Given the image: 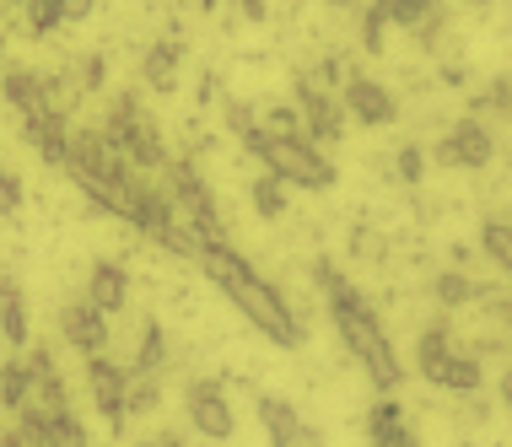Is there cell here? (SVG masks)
<instances>
[{
    "label": "cell",
    "mask_w": 512,
    "mask_h": 447,
    "mask_svg": "<svg viewBox=\"0 0 512 447\" xmlns=\"http://www.w3.org/2000/svg\"><path fill=\"white\" fill-rule=\"evenodd\" d=\"M313 275H318V286H324V302H329V313H335V329H340L345 351L362 361L367 377L383 388V394H394V388L405 383V367H399V351H394L389 334H383L378 313H372L367 297H362L351 281H345V275H340L329 259H318Z\"/></svg>",
    "instance_id": "cell-1"
},
{
    "label": "cell",
    "mask_w": 512,
    "mask_h": 447,
    "mask_svg": "<svg viewBox=\"0 0 512 447\" xmlns=\"http://www.w3.org/2000/svg\"><path fill=\"white\" fill-rule=\"evenodd\" d=\"M200 270L211 275V286H221V297H227L238 313L265 334L270 345H281V351H297L302 345V329H297V313L286 307V297L275 291L270 281H259L254 270H248L243 254H232V243L221 248H200Z\"/></svg>",
    "instance_id": "cell-2"
},
{
    "label": "cell",
    "mask_w": 512,
    "mask_h": 447,
    "mask_svg": "<svg viewBox=\"0 0 512 447\" xmlns=\"http://www.w3.org/2000/svg\"><path fill=\"white\" fill-rule=\"evenodd\" d=\"M243 146L254 151V157L265 162V173H275L281 184H297V189H329L335 184V162H329L308 135H270L265 124H248Z\"/></svg>",
    "instance_id": "cell-3"
},
{
    "label": "cell",
    "mask_w": 512,
    "mask_h": 447,
    "mask_svg": "<svg viewBox=\"0 0 512 447\" xmlns=\"http://www.w3.org/2000/svg\"><path fill=\"white\" fill-rule=\"evenodd\" d=\"M108 141L119 146L124 162L135 167H168V146H162V135L151 130V119L141 114V103H135V92L114 97V108H108Z\"/></svg>",
    "instance_id": "cell-4"
},
{
    "label": "cell",
    "mask_w": 512,
    "mask_h": 447,
    "mask_svg": "<svg viewBox=\"0 0 512 447\" xmlns=\"http://www.w3.org/2000/svg\"><path fill=\"white\" fill-rule=\"evenodd\" d=\"M168 173H173V211L200 232L205 248H221V243H227V227H221V216H216L211 184L200 178V167L178 157V162H168Z\"/></svg>",
    "instance_id": "cell-5"
},
{
    "label": "cell",
    "mask_w": 512,
    "mask_h": 447,
    "mask_svg": "<svg viewBox=\"0 0 512 447\" xmlns=\"http://www.w3.org/2000/svg\"><path fill=\"white\" fill-rule=\"evenodd\" d=\"M421 372H426V383L453 388V394H475V388H480V361L453 351L448 324H432L421 334Z\"/></svg>",
    "instance_id": "cell-6"
},
{
    "label": "cell",
    "mask_w": 512,
    "mask_h": 447,
    "mask_svg": "<svg viewBox=\"0 0 512 447\" xmlns=\"http://www.w3.org/2000/svg\"><path fill=\"white\" fill-rule=\"evenodd\" d=\"M297 119H302V130H308L313 146H335L345 135V108L335 97H324V87H318L308 71L297 76Z\"/></svg>",
    "instance_id": "cell-7"
},
{
    "label": "cell",
    "mask_w": 512,
    "mask_h": 447,
    "mask_svg": "<svg viewBox=\"0 0 512 447\" xmlns=\"http://www.w3.org/2000/svg\"><path fill=\"white\" fill-rule=\"evenodd\" d=\"M87 388H92V399H98L108 431H124V415H130V372L114 367V361L98 351V356H87Z\"/></svg>",
    "instance_id": "cell-8"
},
{
    "label": "cell",
    "mask_w": 512,
    "mask_h": 447,
    "mask_svg": "<svg viewBox=\"0 0 512 447\" xmlns=\"http://www.w3.org/2000/svg\"><path fill=\"white\" fill-rule=\"evenodd\" d=\"M340 108H345L356 124H367V130L394 124V114H399L394 92L383 87V81H372V76H351V81H345V87H340Z\"/></svg>",
    "instance_id": "cell-9"
},
{
    "label": "cell",
    "mask_w": 512,
    "mask_h": 447,
    "mask_svg": "<svg viewBox=\"0 0 512 447\" xmlns=\"http://www.w3.org/2000/svg\"><path fill=\"white\" fill-rule=\"evenodd\" d=\"M0 92H6V103L22 114V124H33V119H44L49 114V81L38 76V71H27V65H6L0 71Z\"/></svg>",
    "instance_id": "cell-10"
},
{
    "label": "cell",
    "mask_w": 512,
    "mask_h": 447,
    "mask_svg": "<svg viewBox=\"0 0 512 447\" xmlns=\"http://www.w3.org/2000/svg\"><path fill=\"white\" fill-rule=\"evenodd\" d=\"M491 135L480 130V119H464V124H453L448 135L437 141V162L442 167H486L491 162Z\"/></svg>",
    "instance_id": "cell-11"
},
{
    "label": "cell",
    "mask_w": 512,
    "mask_h": 447,
    "mask_svg": "<svg viewBox=\"0 0 512 447\" xmlns=\"http://www.w3.org/2000/svg\"><path fill=\"white\" fill-rule=\"evenodd\" d=\"M189 421H195L200 437H211V442H227L232 437V404L227 394H221V383H195L189 388Z\"/></svg>",
    "instance_id": "cell-12"
},
{
    "label": "cell",
    "mask_w": 512,
    "mask_h": 447,
    "mask_svg": "<svg viewBox=\"0 0 512 447\" xmlns=\"http://www.w3.org/2000/svg\"><path fill=\"white\" fill-rule=\"evenodd\" d=\"M60 329H65V340H71L81 356H98L108 345V313H103V307H92V302H71V307H65Z\"/></svg>",
    "instance_id": "cell-13"
},
{
    "label": "cell",
    "mask_w": 512,
    "mask_h": 447,
    "mask_svg": "<svg viewBox=\"0 0 512 447\" xmlns=\"http://www.w3.org/2000/svg\"><path fill=\"white\" fill-rule=\"evenodd\" d=\"M259 426H265V437H270V447H302V442H318V437H308L302 431V415L292 410L286 399H275V394H259Z\"/></svg>",
    "instance_id": "cell-14"
},
{
    "label": "cell",
    "mask_w": 512,
    "mask_h": 447,
    "mask_svg": "<svg viewBox=\"0 0 512 447\" xmlns=\"http://www.w3.org/2000/svg\"><path fill=\"white\" fill-rule=\"evenodd\" d=\"M178 65H184V49H178L173 38H162V44H151L141 54V81L157 97H173L178 92Z\"/></svg>",
    "instance_id": "cell-15"
},
{
    "label": "cell",
    "mask_w": 512,
    "mask_h": 447,
    "mask_svg": "<svg viewBox=\"0 0 512 447\" xmlns=\"http://www.w3.org/2000/svg\"><path fill=\"white\" fill-rule=\"evenodd\" d=\"M22 135L38 146V157H44L49 167H65V157H71V130H65V114H60V108H49L44 119L22 124Z\"/></svg>",
    "instance_id": "cell-16"
},
{
    "label": "cell",
    "mask_w": 512,
    "mask_h": 447,
    "mask_svg": "<svg viewBox=\"0 0 512 447\" xmlns=\"http://www.w3.org/2000/svg\"><path fill=\"white\" fill-rule=\"evenodd\" d=\"M173 216H178V211H173L168 194H157V189H130V227L146 232L151 243H157V237L173 227Z\"/></svg>",
    "instance_id": "cell-17"
},
{
    "label": "cell",
    "mask_w": 512,
    "mask_h": 447,
    "mask_svg": "<svg viewBox=\"0 0 512 447\" xmlns=\"http://www.w3.org/2000/svg\"><path fill=\"white\" fill-rule=\"evenodd\" d=\"M389 22L410 27L421 44H437L442 33V0H389Z\"/></svg>",
    "instance_id": "cell-18"
},
{
    "label": "cell",
    "mask_w": 512,
    "mask_h": 447,
    "mask_svg": "<svg viewBox=\"0 0 512 447\" xmlns=\"http://www.w3.org/2000/svg\"><path fill=\"white\" fill-rule=\"evenodd\" d=\"M87 302L92 307H103V313H119L124 302H130V275L119 270V264H92V275H87Z\"/></svg>",
    "instance_id": "cell-19"
},
{
    "label": "cell",
    "mask_w": 512,
    "mask_h": 447,
    "mask_svg": "<svg viewBox=\"0 0 512 447\" xmlns=\"http://www.w3.org/2000/svg\"><path fill=\"white\" fill-rule=\"evenodd\" d=\"M367 437H372V447H415L410 426H405V410H399L394 399H383L367 410Z\"/></svg>",
    "instance_id": "cell-20"
},
{
    "label": "cell",
    "mask_w": 512,
    "mask_h": 447,
    "mask_svg": "<svg viewBox=\"0 0 512 447\" xmlns=\"http://www.w3.org/2000/svg\"><path fill=\"white\" fill-rule=\"evenodd\" d=\"M27 302L17 281H0V340L6 345H27Z\"/></svg>",
    "instance_id": "cell-21"
},
{
    "label": "cell",
    "mask_w": 512,
    "mask_h": 447,
    "mask_svg": "<svg viewBox=\"0 0 512 447\" xmlns=\"http://www.w3.org/2000/svg\"><path fill=\"white\" fill-rule=\"evenodd\" d=\"M27 394H33V367H27V361H6V367H0V404L22 410Z\"/></svg>",
    "instance_id": "cell-22"
},
{
    "label": "cell",
    "mask_w": 512,
    "mask_h": 447,
    "mask_svg": "<svg viewBox=\"0 0 512 447\" xmlns=\"http://www.w3.org/2000/svg\"><path fill=\"white\" fill-rule=\"evenodd\" d=\"M162 361H168V334H162V324H146L141 329V351H135V377H141V372L157 377Z\"/></svg>",
    "instance_id": "cell-23"
},
{
    "label": "cell",
    "mask_w": 512,
    "mask_h": 447,
    "mask_svg": "<svg viewBox=\"0 0 512 447\" xmlns=\"http://www.w3.org/2000/svg\"><path fill=\"white\" fill-rule=\"evenodd\" d=\"M44 447H87V431H81V421L71 410H49V437H44Z\"/></svg>",
    "instance_id": "cell-24"
},
{
    "label": "cell",
    "mask_w": 512,
    "mask_h": 447,
    "mask_svg": "<svg viewBox=\"0 0 512 447\" xmlns=\"http://www.w3.org/2000/svg\"><path fill=\"white\" fill-rule=\"evenodd\" d=\"M480 248L491 254V264H502L512 275V221H486V227H480Z\"/></svg>",
    "instance_id": "cell-25"
},
{
    "label": "cell",
    "mask_w": 512,
    "mask_h": 447,
    "mask_svg": "<svg viewBox=\"0 0 512 447\" xmlns=\"http://www.w3.org/2000/svg\"><path fill=\"white\" fill-rule=\"evenodd\" d=\"M254 211L265 216V221H275L286 211V184L275 173H265V178H254Z\"/></svg>",
    "instance_id": "cell-26"
},
{
    "label": "cell",
    "mask_w": 512,
    "mask_h": 447,
    "mask_svg": "<svg viewBox=\"0 0 512 447\" xmlns=\"http://www.w3.org/2000/svg\"><path fill=\"white\" fill-rule=\"evenodd\" d=\"M389 0H372L367 6V17H362V49L367 54H383V33H389Z\"/></svg>",
    "instance_id": "cell-27"
},
{
    "label": "cell",
    "mask_w": 512,
    "mask_h": 447,
    "mask_svg": "<svg viewBox=\"0 0 512 447\" xmlns=\"http://www.w3.org/2000/svg\"><path fill=\"white\" fill-rule=\"evenodd\" d=\"M475 297H480V286L469 281V275H459V270L437 275V302L442 307H464V302H475Z\"/></svg>",
    "instance_id": "cell-28"
},
{
    "label": "cell",
    "mask_w": 512,
    "mask_h": 447,
    "mask_svg": "<svg viewBox=\"0 0 512 447\" xmlns=\"http://www.w3.org/2000/svg\"><path fill=\"white\" fill-rule=\"evenodd\" d=\"M60 22H65L60 0H27V33H33V38H49Z\"/></svg>",
    "instance_id": "cell-29"
},
{
    "label": "cell",
    "mask_w": 512,
    "mask_h": 447,
    "mask_svg": "<svg viewBox=\"0 0 512 447\" xmlns=\"http://www.w3.org/2000/svg\"><path fill=\"white\" fill-rule=\"evenodd\" d=\"M22 421H17V437L27 442V447H44V437H49V410H44V404H38V410H33V404H22Z\"/></svg>",
    "instance_id": "cell-30"
},
{
    "label": "cell",
    "mask_w": 512,
    "mask_h": 447,
    "mask_svg": "<svg viewBox=\"0 0 512 447\" xmlns=\"http://www.w3.org/2000/svg\"><path fill=\"white\" fill-rule=\"evenodd\" d=\"M475 108H491V114H502V119H512V71L507 76H496L486 92L475 97Z\"/></svg>",
    "instance_id": "cell-31"
},
{
    "label": "cell",
    "mask_w": 512,
    "mask_h": 447,
    "mask_svg": "<svg viewBox=\"0 0 512 447\" xmlns=\"http://www.w3.org/2000/svg\"><path fill=\"white\" fill-rule=\"evenodd\" d=\"M22 211V178L11 167H0V216H17Z\"/></svg>",
    "instance_id": "cell-32"
},
{
    "label": "cell",
    "mask_w": 512,
    "mask_h": 447,
    "mask_svg": "<svg viewBox=\"0 0 512 447\" xmlns=\"http://www.w3.org/2000/svg\"><path fill=\"white\" fill-rule=\"evenodd\" d=\"M130 410L135 415L157 410V383H151V372H141V383H130Z\"/></svg>",
    "instance_id": "cell-33"
},
{
    "label": "cell",
    "mask_w": 512,
    "mask_h": 447,
    "mask_svg": "<svg viewBox=\"0 0 512 447\" xmlns=\"http://www.w3.org/2000/svg\"><path fill=\"white\" fill-rule=\"evenodd\" d=\"M394 173L405 178V184H415V178L426 173V157H421V151H415V146H405V151H399V157H394Z\"/></svg>",
    "instance_id": "cell-34"
},
{
    "label": "cell",
    "mask_w": 512,
    "mask_h": 447,
    "mask_svg": "<svg viewBox=\"0 0 512 447\" xmlns=\"http://www.w3.org/2000/svg\"><path fill=\"white\" fill-rule=\"evenodd\" d=\"M297 108H270V119H265V130L270 135H297Z\"/></svg>",
    "instance_id": "cell-35"
},
{
    "label": "cell",
    "mask_w": 512,
    "mask_h": 447,
    "mask_svg": "<svg viewBox=\"0 0 512 447\" xmlns=\"http://www.w3.org/2000/svg\"><path fill=\"white\" fill-rule=\"evenodd\" d=\"M81 87H87V92H98L103 87V60H98V54H87V60H81Z\"/></svg>",
    "instance_id": "cell-36"
},
{
    "label": "cell",
    "mask_w": 512,
    "mask_h": 447,
    "mask_svg": "<svg viewBox=\"0 0 512 447\" xmlns=\"http://www.w3.org/2000/svg\"><path fill=\"white\" fill-rule=\"evenodd\" d=\"M92 6H98V0H60L65 22H87V17H92Z\"/></svg>",
    "instance_id": "cell-37"
},
{
    "label": "cell",
    "mask_w": 512,
    "mask_h": 447,
    "mask_svg": "<svg viewBox=\"0 0 512 447\" xmlns=\"http://www.w3.org/2000/svg\"><path fill=\"white\" fill-rule=\"evenodd\" d=\"M238 6H243L248 22H265V0H238Z\"/></svg>",
    "instance_id": "cell-38"
},
{
    "label": "cell",
    "mask_w": 512,
    "mask_h": 447,
    "mask_svg": "<svg viewBox=\"0 0 512 447\" xmlns=\"http://www.w3.org/2000/svg\"><path fill=\"white\" fill-rule=\"evenodd\" d=\"M502 404H507V410H512V367L502 372Z\"/></svg>",
    "instance_id": "cell-39"
},
{
    "label": "cell",
    "mask_w": 512,
    "mask_h": 447,
    "mask_svg": "<svg viewBox=\"0 0 512 447\" xmlns=\"http://www.w3.org/2000/svg\"><path fill=\"white\" fill-rule=\"evenodd\" d=\"M496 318H502V324L512 329V302H496Z\"/></svg>",
    "instance_id": "cell-40"
},
{
    "label": "cell",
    "mask_w": 512,
    "mask_h": 447,
    "mask_svg": "<svg viewBox=\"0 0 512 447\" xmlns=\"http://www.w3.org/2000/svg\"><path fill=\"white\" fill-rule=\"evenodd\" d=\"M0 447H27V442L17 437V431H6V437H0Z\"/></svg>",
    "instance_id": "cell-41"
},
{
    "label": "cell",
    "mask_w": 512,
    "mask_h": 447,
    "mask_svg": "<svg viewBox=\"0 0 512 447\" xmlns=\"http://www.w3.org/2000/svg\"><path fill=\"white\" fill-rule=\"evenodd\" d=\"M329 6H340V11H351V6H356V0H329Z\"/></svg>",
    "instance_id": "cell-42"
},
{
    "label": "cell",
    "mask_w": 512,
    "mask_h": 447,
    "mask_svg": "<svg viewBox=\"0 0 512 447\" xmlns=\"http://www.w3.org/2000/svg\"><path fill=\"white\" fill-rule=\"evenodd\" d=\"M464 6H475V11H486V6H491V0H464Z\"/></svg>",
    "instance_id": "cell-43"
},
{
    "label": "cell",
    "mask_w": 512,
    "mask_h": 447,
    "mask_svg": "<svg viewBox=\"0 0 512 447\" xmlns=\"http://www.w3.org/2000/svg\"><path fill=\"white\" fill-rule=\"evenodd\" d=\"M146 447H178V442H173V437H162V442H146Z\"/></svg>",
    "instance_id": "cell-44"
},
{
    "label": "cell",
    "mask_w": 512,
    "mask_h": 447,
    "mask_svg": "<svg viewBox=\"0 0 512 447\" xmlns=\"http://www.w3.org/2000/svg\"><path fill=\"white\" fill-rule=\"evenodd\" d=\"M221 6V0H200V11H216Z\"/></svg>",
    "instance_id": "cell-45"
},
{
    "label": "cell",
    "mask_w": 512,
    "mask_h": 447,
    "mask_svg": "<svg viewBox=\"0 0 512 447\" xmlns=\"http://www.w3.org/2000/svg\"><path fill=\"white\" fill-rule=\"evenodd\" d=\"M0 60H6V49H0Z\"/></svg>",
    "instance_id": "cell-46"
}]
</instances>
